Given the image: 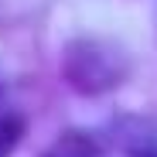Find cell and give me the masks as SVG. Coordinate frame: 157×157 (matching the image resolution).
Returning a JSON list of instances; mask_svg holds the SVG:
<instances>
[]
</instances>
